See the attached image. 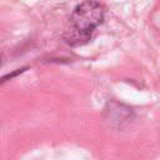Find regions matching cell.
<instances>
[{
  "mask_svg": "<svg viewBox=\"0 0 160 160\" xmlns=\"http://www.w3.org/2000/svg\"><path fill=\"white\" fill-rule=\"evenodd\" d=\"M104 14V6L96 1H84L76 5L64 34L66 44L71 46L86 44L94 30L102 22Z\"/></svg>",
  "mask_w": 160,
  "mask_h": 160,
  "instance_id": "cell-1",
  "label": "cell"
}]
</instances>
